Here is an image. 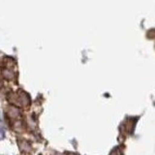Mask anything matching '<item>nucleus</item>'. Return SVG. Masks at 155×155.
I'll use <instances>...</instances> for the list:
<instances>
[{
	"label": "nucleus",
	"mask_w": 155,
	"mask_h": 155,
	"mask_svg": "<svg viewBox=\"0 0 155 155\" xmlns=\"http://www.w3.org/2000/svg\"><path fill=\"white\" fill-rule=\"evenodd\" d=\"M8 101L12 105L21 108H26L30 104V98L29 95L22 90H18L17 92H12L8 95Z\"/></svg>",
	"instance_id": "obj_1"
},
{
	"label": "nucleus",
	"mask_w": 155,
	"mask_h": 155,
	"mask_svg": "<svg viewBox=\"0 0 155 155\" xmlns=\"http://www.w3.org/2000/svg\"><path fill=\"white\" fill-rule=\"evenodd\" d=\"M6 115L11 122L12 127L15 131L21 132L22 130V120H21V114L18 109L14 107H9L6 110Z\"/></svg>",
	"instance_id": "obj_2"
},
{
	"label": "nucleus",
	"mask_w": 155,
	"mask_h": 155,
	"mask_svg": "<svg viewBox=\"0 0 155 155\" xmlns=\"http://www.w3.org/2000/svg\"><path fill=\"white\" fill-rule=\"evenodd\" d=\"M138 121V117H128L124 120V122L121 124L120 126V134L125 138L126 136L132 135L134 130H135V126L136 123Z\"/></svg>",
	"instance_id": "obj_3"
},
{
	"label": "nucleus",
	"mask_w": 155,
	"mask_h": 155,
	"mask_svg": "<svg viewBox=\"0 0 155 155\" xmlns=\"http://www.w3.org/2000/svg\"><path fill=\"white\" fill-rule=\"evenodd\" d=\"M18 145H19V149H21V151L22 152H28L31 150V145L29 144L28 142L26 140H19L18 142Z\"/></svg>",
	"instance_id": "obj_4"
},
{
	"label": "nucleus",
	"mask_w": 155,
	"mask_h": 155,
	"mask_svg": "<svg viewBox=\"0 0 155 155\" xmlns=\"http://www.w3.org/2000/svg\"><path fill=\"white\" fill-rule=\"evenodd\" d=\"M2 74L5 79H7V80H13L15 77V73H14L13 69L12 68H9V67L5 68L4 70H2Z\"/></svg>",
	"instance_id": "obj_5"
},
{
	"label": "nucleus",
	"mask_w": 155,
	"mask_h": 155,
	"mask_svg": "<svg viewBox=\"0 0 155 155\" xmlns=\"http://www.w3.org/2000/svg\"><path fill=\"white\" fill-rule=\"evenodd\" d=\"M110 155H123V153H122V150L120 149V147H114L113 150H111Z\"/></svg>",
	"instance_id": "obj_6"
},
{
	"label": "nucleus",
	"mask_w": 155,
	"mask_h": 155,
	"mask_svg": "<svg viewBox=\"0 0 155 155\" xmlns=\"http://www.w3.org/2000/svg\"><path fill=\"white\" fill-rule=\"evenodd\" d=\"M5 137V131L2 127V125L0 124V140H3Z\"/></svg>",
	"instance_id": "obj_7"
},
{
	"label": "nucleus",
	"mask_w": 155,
	"mask_h": 155,
	"mask_svg": "<svg viewBox=\"0 0 155 155\" xmlns=\"http://www.w3.org/2000/svg\"><path fill=\"white\" fill-rule=\"evenodd\" d=\"M147 37L150 38V39L155 37V29H152V30H150V31L147 32Z\"/></svg>",
	"instance_id": "obj_8"
},
{
	"label": "nucleus",
	"mask_w": 155,
	"mask_h": 155,
	"mask_svg": "<svg viewBox=\"0 0 155 155\" xmlns=\"http://www.w3.org/2000/svg\"><path fill=\"white\" fill-rule=\"evenodd\" d=\"M2 85H3V84H2V81L0 80V88H1V87H2Z\"/></svg>",
	"instance_id": "obj_9"
},
{
	"label": "nucleus",
	"mask_w": 155,
	"mask_h": 155,
	"mask_svg": "<svg viewBox=\"0 0 155 155\" xmlns=\"http://www.w3.org/2000/svg\"><path fill=\"white\" fill-rule=\"evenodd\" d=\"M56 155H64V154H61V153H57Z\"/></svg>",
	"instance_id": "obj_10"
}]
</instances>
